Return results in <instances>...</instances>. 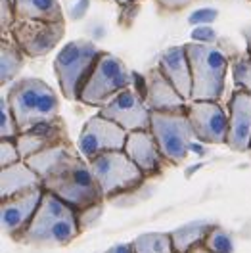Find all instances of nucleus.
Instances as JSON below:
<instances>
[{
  "mask_svg": "<svg viewBox=\"0 0 251 253\" xmlns=\"http://www.w3.org/2000/svg\"><path fill=\"white\" fill-rule=\"evenodd\" d=\"M81 234L77 211L44 190L41 206L17 244L35 248H63Z\"/></svg>",
  "mask_w": 251,
  "mask_h": 253,
  "instance_id": "obj_1",
  "label": "nucleus"
},
{
  "mask_svg": "<svg viewBox=\"0 0 251 253\" xmlns=\"http://www.w3.org/2000/svg\"><path fill=\"white\" fill-rule=\"evenodd\" d=\"M6 100L14 111L19 132L60 117L58 94L50 84L37 77H23L16 81L8 88Z\"/></svg>",
  "mask_w": 251,
  "mask_h": 253,
  "instance_id": "obj_2",
  "label": "nucleus"
},
{
  "mask_svg": "<svg viewBox=\"0 0 251 253\" xmlns=\"http://www.w3.org/2000/svg\"><path fill=\"white\" fill-rule=\"evenodd\" d=\"M42 188L58 196L62 202L71 206L75 211L102 204L106 200L90 169V163L83 156L71 159L60 173L44 180Z\"/></svg>",
  "mask_w": 251,
  "mask_h": 253,
  "instance_id": "obj_3",
  "label": "nucleus"
},
{
  "mask_svg": "<svg viewBox=\"0 0 251 253\" xmlns=\"http://www.w3.org/2000/svg\"><path fill=\"white\" fill-rule=\"evenodd\" d=\"M186 54L192 69V100L220 102L230 65L228 56L219 46L204 42H188Z\"/></svg>",
  "mask_w": 251,
  "mask_h": 253,
  "instance_id": "obj_4",
  "label": "nucleus"
},
{
  "mask_svg": "<svg viewBox=\"0 0 251 253\" xmlns=\"http://www.w3.org/2000/svg\"><path fill=\"white\" fill-rule=\"evenodd\" d=\"M102 52L104 50H100L94 42L84 39L71 41L58 52V56L54 58V71L60 90L67 100L79 102V96L88 77L92 75Z\"/></svg>",
  "mask_w": 251,
  "mask_h": 253,
  "instance_id": "obj_5",
  "label": "nucleus"
},
{
  "mask_svg": "<svg viewBox=\"0 0 251 253\" xmlns=\"http://www.w3.org/2000/svg\"><path fill=\"white\" fill-rule=\"evenodd\" d=\"M150 130L169 165H182L196 140L188 111H152Z\"/></svg>",
  "mask_w": 251,
  "mask_h": 253,
  "instance_id": "obj_6",
  "label": "nucleus"
},
{
  "mask_svg": "<svg viewBox=\"0 0 251 253\" xmlns=\"http://www.w3.org/2000/svg\"><path fill=\"white\" fill-rule=\"evenodd\" d=\"M128 86H132V71H128L126 65L117 56L110 52H102L92 75L88 77L79 96V102L88 108L102 110L108 102H111Z\"/></svg>",
  "mask_w": 251,
  "mask_h": 253,
  "instance_id": "obj_7",
  "label": "nucleus"
},
{
  "mask_svg": "<svg viewBox=\"0 0 251 253\" xmlns=\"http://www.w3.org/2000/svg\"><path fill=\"white\" fill-rule=\"evenodd\" d=\"M88 163L106 200L132 192L146 180L144 173L132 163V159L126 156L125 150L102 154L90 159Z\"/></svg>",
  "mask_w": 251,
  "mask_h": 253,
  "instance_id": "obj_8",
  "label": "nucleus"
},
{
  "mask_svg": "<svg viewBox=\"0 0 251 253\" xmlns=\"http://www.w3.org/2000/svg\"><path fill=\"white\" fill-rule=\"evenodd\" d=\"M126 136H128V132L123 126L113 123L102 113H96L94 117H90L83 126V130L79 134L77 148L81 156L86 161H90V159L98 158L102 154H108V152L125 150Z\"/></svg>",
  "mask_w": 251,
  "mask_h": 253,
  "instance_id": "obj_9",
  "label": "nucleus"
},
{
  "mask_svg": "<svg viewBox=\"0 0 251 253\" xmlns=\"http://www.w3.org/2000/svg\"><path fill=\"white\" fill-rule=\"evenodd\" d=\"M10 37L27 58H42L63 41L65 23L16 19L10 29Z\"/></svg>",
  "mask_w": 251,
  "mask_h": 253,
  "instance_id": "obj_10",
  "label": "nucleus"
},
{
  "mask_svg": "<svg viewBox=\"0 0 251 253\" xmlns=\"http://www.w3.org/2000/svg\"><path fill=\"white\" fill-rule=\"evenodd\" d=\"M196 140L205 144H224L228 138V113L217 100H192L186 106Z\"/></svg>",
  "mask_w": 251,
  "mask_h": 253,
  "instance_id": "obj_11",
  "label": "nucleus"
},
{
  "mask_svg": "<svg viewBox=\"0 0 251 253\" xmlns=\"http://www.w3.org/2000/svg\"><path fill=\"white\" fill-rule=\"evenodd\" d=\"M100 113L119 126H123L126 132L150 128L152 121V111L134 86H128L123 92H119L100 110Z\"/></svg>",
  "mask_w": 251,
  "mask_h": 253,
  "instance_id": "obj_12",
  "label": "nucleus"
},
{
  "mask_svg": "<svg viewBox=\"0 0 251 253\" xmlns=\"http://www.w3.org/2000/svg\"><path fill=\"white\" fill-rule=\"evenodd\" d=\"M42 194L44 188H37L0 200V224L6 236L17 242V238L25 232V228L33 221L37 209L41 206Z\"/></svg>",
  "mask_w": 251,
  "mask_h": 253,
  "instance_id": "obj_13",
  "label": "nucleus"
},
{
  "mask_svg": "<svg viewBox=\"0 0 251 253\" xmlns=\"http://www.w3.org/2000/svg\"><path fill=\"white\" fill-rule=\"evenodd\" d=\"M251 146V94L234 90L228 102V138L226 148L248 154Z\"/></svg>",
  "mask_w": 251,
  "mask_h": 253,
  "instance_id": "obj_14",
  "label": "nucleus"
},
{
  "mask_svg": "<svg viewBox=\"0 0 251 253\" xmlns=\"http://www.w3.org/2000/svg\"><path fill=\"white\" fill-rule=\"evenodd\" d=\"M144 88L142 98L150 111H176L184 110L188 102L180 96V92L173 86V83L167 79L159 67H152L144 75Z\"/></svg>",
  "mask_w": 251,
  "mask_h": 253,
  "instance_id": "obj_15",
  "label": "nucleus"
},
{
  "mask_svg": "<svg viewBox=\"0 0 251 253\" xmlns=\"http://www.w3.org/2000/svg\"><path fill=\"white\" fill-rule=\"evenodd\" d=\"M125 154L132 159V163L140 169L144 176H156L157 173L163 171L165 165H169V161L163 158L156 138L152 134L150 128L144 130H134L128 132L125 144Z\"/></svg>",
  "mask_w": 251,
  "mask_h": 253,
  "instance_id": "obj_16",
  "label": "nucleus"
},
{
  "mask_svg": "<svg viewBox=\"0 0 251 253\" xmlns=\"http://www.w3.org/2000/svg\"><path fill=\"white\" fill-rule=\"evenodd\" d=\"M65 140H69V132H67V126L62 117H56L54 121H48V123H41L25 132H19V136L16 138L23 161L46 148L65 142Z\"/></svg>",
  "mask_w": 251,
  "mask_h": 253,
  "instance_id": "obj_17",
  "label": "nucleus"
},
{
  "mask_svg": "<svg viewBox=\"0 0 251 253\" xmlns=\"http://www.w3.org/2000/svg\"><path fill=\"white\" fill-rule=\"evenodd\" d=\"M157 67L173 83V86L180 92V96L190 102L192 100V69H190L188 54H186V44L163 50L157 60Z\"/></svg>",
  "mask_w": 251,
  "mask_h": 253,
  "instance_id": "obj_18",
  "label": "nucleus"
},
{
  "mask_svg": "<svg viewBox=\"0 0 251 253\" xmlns=\"http://www.w3.org/2000/svg\"><path fill=\"white\" fill-rule=\"evenodd\" d=\"M77 156H81L77 146H73L71 140H65V142L58 144V146H52V148H46L39 154H35L31 158L25 159V163L31 167L35 173L42 178V182L48 180L50 176L58 174L63 167L75 159Z\"/></svg>",
  "mask_w": 251,
  "mask_h": 253,
  "instance_id": "obj_19",
  "label": "nucleus"
},
{
  "mask_svg": "<svg viewBox=\"0 0 251 253\" xmlns=\"http://www.w3.org/2000/svg\"><path fill=\"white\" fill-rule=\"evenodd\" d=\"M42 188V178L25 161L0 169V200Z\"/></svg>",
  "mask_w": 251,
  "mask_h": 253,
  "instance_id": "obj_20",
  "label": "nucleus"
},
{
  "mask_svg": "<svg viewBox=\"0 0 251 253\" xmlns=\"http://www.w3.org/2000/svg\"><path fill=\"white\" fill-rule=\"evenodd\" d=\"M16 19L65 23V16L58 0H14Z\"/></svg>",
  "mask_w": 251,
  "mask_h": 253,
  "instance_id": "obj_21",
  "label": "nucleus"
},
{
  "mask_svg": "<svg viewBox=\"0 0 251 253\" xmlns=\"http://www.w3.org/2000/svg\"><path fill=\"white\" fill-rule=\"evenodd\" d=\"M27 56L23 50L12 41L10 35L0 37V84H8L19 75Z\"/></svg>",
  "mask_w": 251,
  "mask_h": 253,
  "instance_id": "obj_22",
  "label": "nucleus"
},
{
  "mask_svg": "<svg viewBox=\"0 0 251 253\" xmlns=\"http://www.w3.org/2000/svg\"><path fill=\"white\" fill-rule=\"evenodd\" d=\"M213 222H205V221H194L188 222L184 226H178L174 228L171 234V240H173V248L174 253H188L192 248L204 244L207 232L211 230Z\"/></svg>",
  "mask_w": 251,
  "mask_h": 253,
  "instance_id": "obj_23",
  "label": "nucleus"
},
{
  "mask_svg": "<svg viewBox=\"0 0 251 253\" xmlns=\"http://www.w3.org/2000/svg\"><path fill=\"white\" fill-rule=\"evenodd\" d=\"M132 253H174L169 232H146L130 242Z\"/></svg>",
  "mask_w": 251,
  "mask_h": 253,
  "instance_id": "obj_24",
  "label": "nucleus"
},
{
  "mask_svg": "<svg viewBox=\"0 0 251 253\" xmlns=\"http://www.w3.org/2000/svg\"><path fill=\"white\" fill-rule=\"evenodd\" d=\"M232 79H234L236 90H244L251 94V56L238 54L232 60Z\"/></svg>",
  "mask_w": 251,
  "mask_h": 253,
  "instance_id": "obj_25",
  "label": "nucleus"
},
{
  "mask_svg": "<svg viewBox=\"0 0 251 253\" xmlns=\"http://www.w3.org/2000/svg\"><path fill=\"white\" fill-rule=\"evenodd\" d=\"M204 246L213 253H234V240L219 224H213L204 240Z\"/></svg>",
  "mask_w": 251,
  "mask_h": 253,
  "instance_id": "obj_26",
  "label": "nucleus"
},
{
  "mask_svg": "<svg viewBox=\"0 0 251 253\" xmlns=\"http://www.w3.org/2000/svg\"><path fill=\"white\" fill-rule=\"evenodd\" d=\"M19 126L6 96L0 98V138H17Z\"/></svg>",
  "mask_w": 251,
  "mask_h": 253,
  "instance_id": "obj_27",
  "label": "nucleus"
},
{
  "mask_svg": "<svg viewBox=\"0 0 251 253\" xmlns=\"http://www.w3.org/2000/svg\"><path fill=\"white\" fill-rule=\"evenodd\" d=\"M23 161L16 138H0V169Z\"/></svg>",
  "mask_w": 251,
  "mask_h": 253,
  "instance_id": "obj_28",
  "label": "nucleus"
},
{
  "mask_svg": "<svg viewBox=\"0 0 251 253\" xmlns=\"http://www.w3.org/2000/svg\"><path fill=\"white\" fill-rule=\"evenodd\" d=\"M102 213H104V202H102V204H96V206L86 207V209L77 211V221H79V228H81V232H84V230L92 228V226L96 224V221L102 217Z\"/></svg>",
  "mask_w": 251,
  "mask_h": 253,
  "instance_id": "obj_29",
  "label": "nucleus"
},
{
  "mask_svg": "<svg viewBox=\"0 0 251 253\" xmlns=\"http://www.w3.org/2000/svg\"><path fill=\"white\" fill-rule=\"evenodd\" d=\"M16 23V10L14 0H0V35H10L12 25Z\"/></svg>",
  "mask_w": 251,
  "mask_h": 253,
  "instance_id": "obj_30",
  "label": "nucleus"
},
{
  "mask_svg": "<svg viewBox=\"0 0 251 253\" xmlns=\"http://www.w3.org/2000/svg\"><path fill=\"white\" fill-rule=\"evenodd\" d=\"M138 6H140V2L121 6V12H119V25H121V27L128 29V27L134 23V17L138 16Z\"/></svg>",
  "mask_w": 251,
  "mask_h": 253,
  "instance_id": "obj_31",
  "label": "nucleus"
},
{
  "mask_svg": "<svg viewBox=\"0 0 251 253\" xmlns=\"http://www.w3.org/2000/svg\"><path fill=\"white\" fill-rule=\"evenodd\" d=\"M194 0H156L157 8L163 12H182Z\"/></svg>",
  "mask_w": 251,
  "mask_h": 253,
  "instance_id": "obj_32",
  "label": "nucleus"
},
{
  "mask_svg": "<svg viewBox=\"0 0 251 253\" xmlns=\"http://www.w3.org/2000/svg\"><path fill=\"white\" fill-rule=\"evenodd\" d=\"M104 253H132L130 250V242L128 244H117V246H113L110 250H106Z\"/></svg>",
  "mask_w": 251,
  "mask_h": 253,
  "instance_id": "obj_33",
  "label": "nucleus"
},
{
  "mask_svg": "<svg viewBox=\"0 0 251 253\" xmlns=\"http://www.w3.org/2000/svg\"><path fill=\"white\" fill-rule=\"evenodd\" d=\"M244 37H246V42H248V54L251 56V27L250 29H244Z\"/></svg>",
  "mask_w": 251,
  "mask_h": 253,
  "instance_id": "obj_34",
  "label": "nucleus"
},
{
  "mask_svg": "<svg viewBox=\"0 0 251 253\" xmlns=\"http://www.w3.org/2000/svg\"><path fill=\"white\" fill-rule=\"evenodd\" d=\"M188 253H213V252H209L207 248H205L204 244H200V246H196V248H192Z\"/></svg>",
  "mask_w": 251,
  "mask_h": 253,
  "instance_id": "obj_35",
  "label": "nucleus"
},
{
  "mask_svg": "<svg viewBox=\"0 0 251 253\" xmlns=\"http://www.w3.org/2000/svg\"><path fill=\"white\" fill-rule=\"evenodd\" d=\"M111 2H115L119 6H126V4H134V2H142V0H111Z\"/></svg>",
  "mask_w": 251,
  "mask_h": 253,
  "instance_id": "obj_36",
  "label": "nucleus"
},
{
  "mask_svg": "<svg viewBox=\"0 0 251 253\" xmlns=\"http://www.w3.org/2000/svg\"><path fill=\"white\" fill-rule=\"evenodd\" d=\"M248 154H250V158H251V146H250V152H248Z\"/></svg>",
  "mask_w": 251,
  "mask_h": 253,
  "instance_id": "obj_37",
  "label": "nucleus"
}]
</instances>
